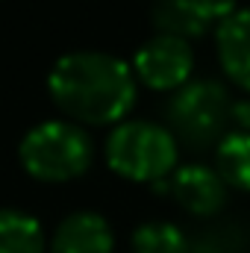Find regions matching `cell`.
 Instances as JSON below:
<instances>
[{
    "label": "cell",
    "mask_w": 250,
    "mask_h": 253,
    "mask_svg": "<svg viewBox=\"0 0 250 253\" xmlns=\"http://www.w3.org/2000/svg\"><path fill=\"white\" fill-rule=\"evenodd\" d=\"M132 68L100 50L65 53L47 74V94L74 124H121L135 103Z\"/></svg>",
    "instance_id": "6da1fadb"
},
{
    "label": "cell",
    "mask_w": 250,
    "mask_h": 253,
    "mask_svg": "<svg viewBox=\"0 0 250 253\" xmlns=\"http://www.w3.org/2000/svg\"><path fill=\"white\" fill-rule=\"evenodd\" d=\"M109 168L132 183H162L177 171V138L153 121H121L106 138Z\"/></svg>",
    "instance_id": "7a4b0ae2"
},
{
    "label": "cell",
    "mask_w": 250,
    "mask_h": 253,
    "mask_svg": "<svg viewBox=\"0 0 250 253\" xmlns=\"http://www.w3.org/2000/svg\"><path fill=\"white\" fill-rule=\"evenodd\" d=\"M18 156L33 180L68 183L88 171L94 147L88 132L74 121H42L21 138Z\"/></svg>",
    "instance_id": "3957f363"
},
{
    "label": "cell",
    "mask_w": 250,
    "mask_h": 253,
    "mask_svg": "<svg viewBox=\"0 0 250 253\" xmlns=\"http://www.w3.org/2000/svg\"><path fill=\"white\" fill-rule=\"evenodd\" d=\"M230 91L218 80H188L168 100V124L174 138L200 150L221 144L230 124Z\"/></svg>",
    "instance_id": "277c9868"
},
{
    "label": "cell",
    "mask_w": 250,
    "mask_h": 253,
    "mask_svg": "<svg viewBox=\"0 0 250 253\" xmlns=\"http://www.w3.org/2000/svg\"><path fill=\"white\" fill-rule=\"evenodd\" d=\"M194 53L186 39L156 33L132 56V74L153 91H177L191 80Z\"/></svg>",
    "instance_id": "5b68a950"
},
{
    "label": "cell",
    "mask_w": 250,
    "mask_h": 253,
    "mask_svg": "<svg viewBox=\"0 0 250 253\" xmlns=\"http://www.w3.org/2000/svg\"><path fill=\"white\" fill-rule=\"evenodd\" d=\"M236 9V0H156L150 18L159 33L191 42L215 33Z\"/></svg>",
    "instance_id": "8992f818"
},
{
    "label": "cell",
    "mask_w": 250,
    "mask_h": 253,
    "mask_svg": "<svg viewBox=\"0 0 250 253\" xmlns=\"http://www.w3.org/2000/svg\"><path fill=\"white\" fill-rule=\"evenodd\" d=\"M168 194L197 218H212L227 203V183L209 165L191 162L168 177Z\"/></svg>",
    "instance_id": "52a82bcc"
},
{
    "label": "cell",
    "mask_w": 250,
    "mask_h": 253,
    "mask_svg": "<svg viewBox=\"0 0 250 253\" xmlns=\"http://www.w3.org/2000/svg\"><path fill=\"white\" fill-rule=\"evenodd\" d=\"M53 253H112L115 233L109 221L97 212H74L53 233Z\"/></svg>",
    "instance_id": "ba28073f"
},
{
    "label": "cell",
    "mask_w": 250,
    "mask_h": 253,
    "mask_svg": "<svg viewBox=\"0 0 250 253\" xmlns=\"http://www.w3.org/2000/svg\"><path fill=\"white\" fill-rule=\"evenodd\" d=\"M215 47L224 74L239 88L250 91V6L236 9L215 30Z\"/></svg>",
    "instance_id": "9c48e42d"
},
{
    "label": "cell",
    "mask_w": 250,
    "mask_h": 253,
    "mask_svg": "<svg viewBox=\"0 0 250 253\" xmlns=\"http://www.w3.org/2000/svg\"><path fill=\"white\" fill-rule=\"evenodd\" d=\"M0 253H44L42 224L21 209H0Z\"/></svg>",
    "instance_id": "30bf717a"
},
{
    "label": "cell",
    "mask_w": 250,
    "mask_h": 253,
    "mask_svg": "<svg viewBox=\"0 0 250 253\" xmlns=\"http://www.w3.org/2000/svg\"><path fill=\"white\" fill-rule=\"evenodd\" d=\"M218 174L227 186L250 191V132H227L215 150Z\"/></svg>",
    "instance_id": "8fae6325"
},
{
    "label": "cell",
    "mask_w": 250,
    "mask_h": 253,
    "mask_svg": "<svg viewBox=\"0 0 250 253\" xmlns=\"http://www.w3.org/2000/svg\"><path fill=\"white\" fill-rule=\"evenodd\" d=\"M132 253H188V239L171 221H144L132 233Z\"/></svg>",
    "instance_id": "7c38bea8"
},
{
    "label": "cell",
    "mask_w": 250,
    "mask_h": 253,
    "mask_svg": "<svg viewBox=\"0 0 250 253\" xmlns=\"http://www.w3.org/2000/svg\"><path fill=\"white\" fill-rule=\"evenodd\" d=\"M245 236L239 227H209L194 242H188V253H242Z\"/></svg>",
    "instance_id": "4fadbf2b"
},
{
    "label": "cell",
    "mask_w": 250,
    "mask_h": 253,
    "mask_svg": "<svg viewBox=\"0 0 250 253\" xmlns=\"http://www.w3.org/2000/svg\"><path fill=\"white\" fill-rule=\"evenodd\" d=\"M230 124L239 126V132H250V97H245V100H233Z\"/></svg>",
    "instance_id": "5bb4252c"
}]
</instances>
